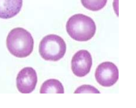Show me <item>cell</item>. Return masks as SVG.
Here are the masks:
<instances>
[{"label":"cell","instance_id":"6da1fadb","mask_svg":"<svg viewBox=\"0 0 136 108\" xmlns=\"http://www.w3.org/2000/svg\"><path fill=\"white\" fill-rule=\"evenodd\" d=\"M34 41L31 34L22 28L11 30L6 39V46L10 53L15 56L24 58L32 52Z\"/></svg>","mask_w":136,"mask_h":108},{"label":"cell","instance_id":"7a4b0ae2","mask_svg":"<svg viewBox=\"0 0 136 108\" xmlns=\"http://www.w3.org/2000/svg\"><path fill=\"white\" fill-rule=\"evenodd\" d=\"M66 27L69 36L80 42L90 40L96 32V25L93 20L80 13L71 16L66 23Z\"/></svg>","mask_w":136,"mask_h":108},{"label":"cell","instance_id":"3957f363","mask_svg":"<svg viewBox=\"0 0 136 108\" xmlns=\"http://www.w3.org/2000/svg\"><path fill=\"white\" fill-rule=\"evenodd\" d=\"M66 44L63 39L56 35H49L41 40L39 47L41 57L47 61H56L66 54Z\"/></svg>","mask_w":136,"mask_h":108},{"label":"cell","instance_id":"277c9868","mask_svg":"<svg viewBox=\"0 0 136 108\" xmlns=\"http://www.w3.org/2000/svg\"><path fill=\"white\" fill-rule=\"evenodd\" d=\"M95 76L96 81L101 86L110 87L115 84L119 79V69L112 62H103L96 69Z\"/></svg>","mask_w":136,"mask_h":108},{"label":"cell","instance_id":"5b68a950","mask_svg":"<svg viewBox=\"0 0 136 108\" xmlns=\"http://www.w3.org/2000/svg\"><path fill=\"white\" fill-rule=\"evenodd\" d=\"M92 65V56L87 50H79L72 58L71 69L73 73L78 77H83L89 73Z\"/></svg>","mask_w":136,"mask_h":108},{"label":"cell","instance_id":"8992f818","mask_svg":"<svg viewBox=\"0 0 136 108\" xmlns=\"http://www.w3.org/2000/svg\"><path fill=\"white\" fill-rule=\"evenodd\" d=\"M37 81L35 70L32 67H25L20 71L17 76V88L22 93H30L35 89Z\"/></svg>","mask_w":136,"mask_h":108},{"label":"cell","instance_id":"52a82bcc","mask_svg":"<svg viewBox=\"0 0 136 108\" xmlns=\"http://www.w3.org/2000/svg\"><path fill=\"white\" fill-rule=\"evenodd\" d=\"M22 4L23 0H0V18L9 19L15 16Z\"/></svg>","mask_w":136,"mask_h":108},{"label":"cell","instance_id":"ba28073f","mask_svg":"<svg viewBox=\"0 0 136 108\" xmlns=\"http://www.w3.org/2000/svg\"><path fill=\"white\" fill-rule=\"evenodd\" d=\"M64 88L62 84L55 79H49L45 82L42 85L40 90L41 94H64Z\"/></svg>","mask_w":136,"mask_h":108},{"label":"cell","instance_id":"9c48e42d","mask_svg":"<svg viewBox=\"0 0 136 108\" xmlns=\"http://www.w3.org/2000/svg\"><path fill=\"white\" fill-rule=\"evenodd\" d=\"M84 7L92 11L101 10L106 5L107 0H81Z\"/></svg>","mask_w":136,"mask_h":108},{"label":"cell","instance_id":"30bf717a","mask_svg":"<svg viewBox=\"0 0 136 108\" xmlns=\"http://www.w3.org/2000/svg\"><path fill=\"white\" fill-rule=\"evenodd\" d=\"M100 93L98 90L94 86L90 85H84L78 88L74 93Z\"/></svg>","mask_w":136,"mask_h":108}]
</instances>
